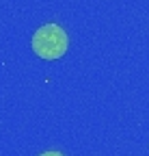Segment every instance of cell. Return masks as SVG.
Listing matches in <instances>:
<instances>
[{
  "label": "cell",
  "mask_w": 149,
  "mask_h": 156,
  "mask_svg": "<svg viewBox=\"0 0 149 156\" xmlns=\"http://www.w3.org/2000/svg\"><path fill=\"white\" fill-rule=\"evenodd\" d=\"M39 156H63L61 152H43V154H39Z\"/></svg>",
  "instance_id": "cell-2"
},
{
  "label": "cell",
  "mask_w": 149,
  "mask_h": 156,
  "mask_svg": "<svg viewBox=\"0 0 149 156\" xmlns=\"http://www.w3.org/2000/svg\"><path fill=\"white\" fill-rule=\"evenodd\" d=\"M30 44L35 54H39L41 58H48V61H54V58H61L67 52L69 37L59 24H46L32 35Z\"/></svg>",
  "instance_id": "cell-1"
}]
</instances>
